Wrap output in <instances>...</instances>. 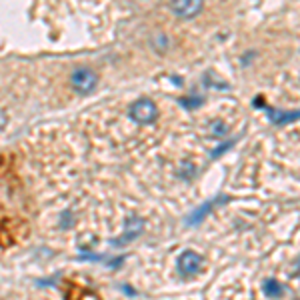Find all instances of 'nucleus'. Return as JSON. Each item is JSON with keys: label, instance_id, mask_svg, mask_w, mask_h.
Instances as JSON below:
<instances>
[{"label": "nucleus", "instance_id": "obj_1", "mask_svg": "<svg viewBox=\"0 0 300 300\" xmlns=\"http://www.w3.org/2000/svg\"><path fill=\"white\" fill-rule=\"evenodd\" d=\"M158 116V108L150 98H140L130 106V118L139 124H150Z\"/></svg>", "mask_w": 300, "mask_h": 300}, {"label": "nucleus", "instance_id": "obj_2", "mask_svg": "<svg viewBox=\"0 0 300 300\" xmlns=\"http://www.w3.org/2000/svg\"><path fill=\"white\" fill-rule=\"evenodd\" d=\"M70 82H72V86H74L76 93L88 94L90 90H94V86L98 82V76L90 68H76L72 72Z\"/></svg>", "mask_w": 300, "mask_h": 300}, {"label": "nucleus", "instance_id": "obj_3", "mask_svg": "<svg viewBox=\"0 0 300 300\" xmlns=\"http://www.w3.org/2000/svg\"><path fill=\"white\" fill-rule=\"evenodd\" d=\"M228 198L224 196V194H220V196H214V198H210L208 202H204V204H200V206L196 208V210H192V214L186 218V224L188 226H196V224H200L202 220H204V216H206L208 212L212 210V208L216 206V204H224Z\"/></svg>", "mask_w": 300, "mask_h": 300}, {"label": "nucleus", "instance_id": "obj_4", "mask_svg": "<svg viewBox=\"0 0 300 300\" xmlns=\"http://www.w3.org/2000/svg\"><path fill=\"white\" fill-rule=\"evenodd\" d=\"M200 266H202L200 254L192 252V250H186V252H182L178 256V270H180V274H184V276L196 274V272L200 270Z\"/></svg>", "mask_w": 300, "mask_h": 300}, {"label": "nucleus", "instance_id": "obj_5", "mask_svg": "<svg viewBox=\"0 0 300 300\" xmlns=\"http://www.w3.org/2000/svg\"><path fill=\"white\" fill-rule=\"evenodd\" d=\"M142 228H144V220L139 218L136 214H132V216L128 218V222H126V228L122 232V236H118L114 240V246H124L126 242L134 240L140 232H142Z\"/></svg>", "mask_w": 300, "mask_h": 300}, {"label": "nucleus", "instance_id": "obj_6", "mask_svg": "<svg viewBox=\"0 0 300 300\" xmlns=\"http://www.w3.org/2000/svg\"><path fill=\"white\" fill-rule=\"evenodd\" d=\"M170 8L180 18H192L202 10V2L200 0H180V2H172Z\"/></svg>", "mask_w": 300, "mask_h": 300}, {"label": "nucleus", "instance_id": "obj_7", "mask_svg": "<svg viewBox=\"0 0 300 300\" xmlns=\"http://www.w3.org/2000/svg\"><path fill=\"white\" fill-rule=\"evenodd\" d=\"M270 120L274 124H286V122H294L300 120V110H270Z\"/></svg>", "mask_w": 300, "mask_h": 300}, {"label": "nucleus", "instance_id": "obj_8", "mask_svg": "<svg viewBox=\"0 0 300 300\" xmlns=\"http://www.w3.org/2000/svg\"><path fill=\"white\" fill-rule=\"evenodd\" d=\"M262 290H264V294L270 296V298H280V296L284 294V286L278 282L276 278H266V280L262 282Z\"/></svg>", "mask_w": 300, "mask_h": 300}, {"label": "nucleus", "instance_id": "obj_9", "mask_svg": "<svg viewBox=\"0 0 300 300\" xmlns=\"http://www.w3.org/2000/svg\"><path fill=\"white\" fill-rule=\"evenodd\" d=\"M204 100L200 98V96H196V100H186V98H180V104L186 106V108H196V106H200Z\"/></svg>", "mask_w": 300, "mask_h": 300}, {"label": "nucleus", "instance_id": "obj_10", "mask_svg": "<svg viewBox=\"0 0 300 300\" xmlns=\"http://www.w3.org/2000/svg\"><path fill=\"white\" fill-rule=\"evenodd\" d=\"M212 134H214V136L226 134V126H224L222 122H212Z\"/></svg>", "mask_w": 300, "mask_h": 300}, {"label": "nucleus", "instance_id": "obj_11", "mask_svg": "<svg viewBox=\"0 0 300 300\" xmlns=\"http://www.w3.org/2000/svg\"><path fill=\"white\" fill-rule=\"evenodd\" d=\"M194 174V166H190L188 162H182V166H180V176L182 178H190Z\"/></svg>", "mask_w": 300, "mask_h": 300}, {"label": "nucleus", "instance_id": "obj_12", "mask_svg": "<svg viewBox=\"0 0 300 300\" xmlns=\"http://www.w3.org/2000/svg\"><path fill=\"white\" fill-rule=\"evenodd\" d=\"M234 144V140H230V142H226V144H222L218 150H212V156H218L220 152H224V150H228V146H232Z\"/></svg>", "mask_w": 300, "mask_h": 300}, {"label": "nucleus", "instance_id": "obj_13", "mask_svg": "<svg viewBox=\"0 0 300 300\" xmlns=\"http://www.w3.org/2000/svg\"><path fill=\"white\" fill-rule=\"evenodd\" d=\"M252 104H254V106H256V108H264V102H262V98H260V96H258V98L254 100Z\"/></svg>", "mask_w": 300, "mask_h": 300}, {"label": "nucleus", "instance_id": "obj_14", "mask_svg": "<svg viewBox=\"0 0 300 300\" xmlns=\"http://www.w3.org/2000/svg\"><path fill=\"white\" fill-rule=\"evenodd\" d=\"M296 276H300V258H298V262H296Z\"/></svg>", "mask_w": 300, "mask_h": 300}]
</instances>
